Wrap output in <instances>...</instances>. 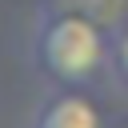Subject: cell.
Segmentation results:
<instances>
[{"label": "cell", "instance_id": "277c9868", "mask_svg": "<svg viewBox=\"0 0 128 128\" xmlns=\"http://www.w3.org/2000/svg\"><path fill=\"white\" fill-rule=\"evenodd\" d=\"M120 128H128V124H120Z\"/></svg>", "mask_w": 128, "mask_h": 128}, {"label": "cell", "instance_id": "7a4b0ae2", "mask_svg": "<svg viewBox=\"0 0 128 128\" xmlns=\"http://www.w3.org/2000/svg\"><path fill=\"white\" fill-rule=\"evenodd\" d=\"M32 128H104V112L84 88H64L40 104Z\"/></svg>", "mask_w": 128, "mask_h": 128}, {"label": "cell", "instance_id": "6da1fadb", "mask_svg": "<svg viewBox=\"0 0 128 128\" xmlns=\"http://www.w3.org/2000/svg\"><path fill=\"white\" fill-rule=\"evenodd\" d=\"M32 56L48 80L64 88H88L112 72V32L84 12L48 4L32 40Z\"/></svg>", "mask_w": 128, "mask_h": 128}, {"label": "cell", "instance_id": "3957f363", "mask_svg": "<svg viewBox=\"0 0 128 128\" xmlns=\"http://www.w3.org/2000/svg\"><path fill=\"white\" fill-rule=\"evenodd\" d=\"M112 76L128 88V16L112 28Z\"/></svg>", "mask_w": 128, "mask_h": 128}]
</instances>
